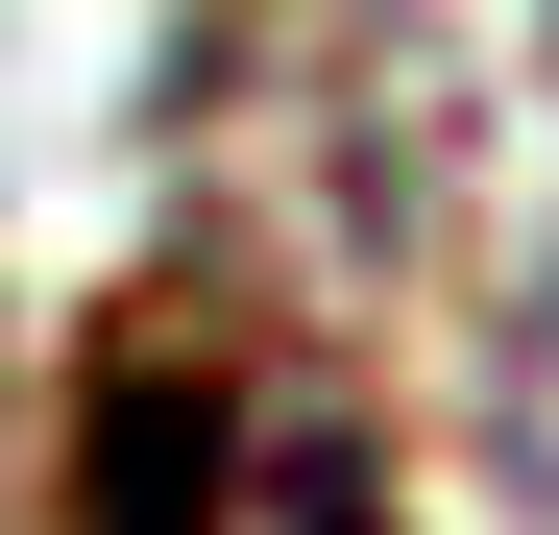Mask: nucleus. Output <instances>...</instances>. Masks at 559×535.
Returning a JSON list of instances; mask_svg holds the SVG:
<instances>
[{
  "instance_id": "f257e3e1",
  "label": "nucleus",
  "mask_w": 559,
  "mask_h": 535,
  "mask_svg": "<svg viewBox=\"0 0 559 535\" xmlns=\"http://www.w3.org/2000/svg\"><path fill=\"white\" fill-rule=\"evenodd\" d=\"M73 535H414L365 390H317L267 317L146 293L73 366Z\"/></svg>"
}]
</instances>
